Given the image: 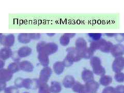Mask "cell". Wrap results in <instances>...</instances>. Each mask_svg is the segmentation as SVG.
<instances>
[{"label":"cell","instance_id":"cell-8","mask_svg":"<svg viewBox=\"0 0 124 93\" xmlns=\"http://www.w3.org/2000/svg\"><path fill=\"white\" fill-rule=\"evenodd\" d=\"M112 82V78L110 76L104 75L101 76L100 79V83L103 86H108Z\"/></svg>","mask_w":124,"mask_h":93},{"label":"cell","instance_id":"cell-3","mask_svg":"<svg viewBox=\"0 0 124 93\" xmlns=\"http://www.w3.org/2000/svg\"><path fill=\"white\" fill-rule=\"evenodd\" d=\"M90 63L93 69V72L95 75L101 77L105 75V69L102 66L101 62L98 57L92 56L90 59Z\"/></svg>","mask_w":124,"mask_h":93},{"label":"cell","instance_id":"cell-1","mask_svg":"<svg viewBox=\"0 0 124 93\" xmlns=\"http://www.w3.org/2000/svg\"><path fill=\"white\" fill-rule=\"evenodd\" d=\"M113 45L112 42L101 38L97 41H93L89 48L93 52L99 50L103 52L108 53L110 52Z\"/></svg>","mask_w":124,"mask_h":93},{"label":"cell","instance_id":"cell-16","mask_svg":"<svg viewBox=\"0 0 124 93\" xmlns=\"http://www.w3.org/2000/svg\"><path fill=\"white\" fill-rule=\"evenodd\" d=\"M108 36V37H114V36H115V35H116V34H114V33H108V34H106Z\"/></svg>","mask_w":124,"mask_h":93},{"label":"cell","instance_id":"cell-10","mask_svg":"<svg viewBox=\"0 0 124 93\" xmlns=\"http://www.w3.org/2000/svg\"><path fill=\"white\" fill-rule=\"evenodd\" d=\"M88 35L93 41H97L100 40L101 38L102 34L101 33H89Z\"/></svg>","mask_w":124,"mask_h":93},{"label":"cell","instance_id":"cell-7","mask_svg":"<svg viewBox=\"0 0 124 93\" xmlns=\"http://www.w3.org/2000/svg\"><path fill=\"white\" fill-rule=\"evenodd\" d=\"M82 78L85 82L88 83L94 81V73L90 70L85 69L82 73Z\"/></svg>","mask_w":124,"mask_h":93},{"label":"cell","instance_id":"cell-13","mask_svg":"<svg viewBox=\"0 0 124 93\" xmlns=\"http://www.w3.org/2000/svg\"><path fill=\"white\" fill-rule=\"evenodd\" d=\"M102 93H116L115 88L111 86H107L104 88Z\"/></svg>","mask_w":124,"mask_h":93},{"label":"cell","instance_id":"cell-11","mask_svg":"<svg viewBox=\"0 0 124 93\" xmlns=\"http://www.w3.org/2000/svg\"><path fill=\"white\" fill-rule=\"evenodd\" d=\"M54 69H55V71L56 73H60L63 70L64 66L61 62H58L54 65Z\"/></svg>","mask_w":124,"mask_h":93},{"label":"cell","instance_id":"cell-15","mask_svg":"<svg viewBox=\"0 0 124 93\" xmlns=\"http://www.w3.org/2000/svg\"><path fill=\"white\" fill-rule=\"evenodd\" d=\"M118 35L119 36H117V34H116L115 37H116V39L118 40V41H123L124 40V37L122 35V34H118Z\"/></svg>","mask_w":124,"mask_h":93},{"label":"cell","instance_id":"cell-12","mask_svg":"<svg viewBox=\"0 0 124 93\" xmlns=\"http://www.w3.org/2000/svg\"><path fill=\"white\" fill-rule=\"evenodd\" d=\"M69 42V38L68 36H63L61 38V43L63 45H67Z\"/></svg>","mask_w":124,"mask_h":93},{"label":"cell","instance_id":"cell-4","mask_svg":"<svg viewBox=\"0 0 124 93\" xmlns=\"http://www.w3.org/2000/svg\"><path fill=\"white\" fill-rule=\"evenodd\" d=\"M124 69V57L119 56L115 57L112 64V69L114 72L118 73L122 72Z\"/></svg>","mask_w":124,"mask_h":93},{"label":"cell","instance_id":"cell-2","mask_svg":"<svg viewBox=\"0 0 124 93\" xmlns=\"http://www.w3.org/2000/svg\"><path fill=\"white\" fill-rule=\"evenodd\" d=\"M76 49L80 53L82 58L91 59L94 52L87 46V42L83 38H80L76 41Z\"/></svg>","mask_w":124,"mask_h":93},{"label":"cell","instance_id":"cell-14","mask_svg":"<svg viewBox=\"0 0 124 93\" xmlns=\"http://www.w3.org/2000/svg\"><path fill=\"white\" fill-rule=\"evenodd\" d=\"M115 90L116 93H124V85H118Z\"/></svg>","mask_w":124,"mask_h":93},{"label":"cell","instance_id":"cell-17","mask_svg":"<svg viewBox=\"0 0 124 93\" xmlns=\"http://www.w3.org/2000/svg\"><path fill=\"white\" fill-rule=\"evenodd\" d=\"M122 35L124 37V34H122Z\"/></svg>","mask_w":124,"mask_h":93},{"label":"cell","instance_id":"cell-9","mask_svg":"<svg viewBox=\"0 0 124 93\" xmlns=\"http://www.w3.org/2000/svg\"><path fill=\"white\" fill-rule=\"evenodd\" d=\"M115 80L119 83H122L124 82V73L121 72L116 73L114 76Z\"/></svg>","mask_w":124,"mask_h":93},{"label":"cell","instance_id":"cell-6","mask_svg":"<svg viewBox=\"0 0 124 93\" xmlns=\"http://www.w3.org/2000/svg\"><path fill=\"white\" fill-rule=\"evenodd\" d=\"M99 84L96 81H92L91 82L86 83L84 85L85 93H94L99 88Z\"/></svg>","mask_w":124,"mask_h":93},{"label":"cell","instance_id":"cell-5","mask_svg":"<svg viewBox=\"0 0 124 93\" xmlns=\"http://www.w3.org/2000/svg\"><path fill=\"white\" fill-rule=\"evenodd\" d=\"M110 52L115 57L123 56L124 54V45L121 44L113 45Z\"/></svg>","mask_w":124,"mask_h":93}]
</instances>
